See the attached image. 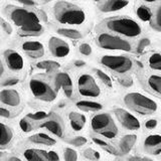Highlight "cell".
<instances>
[{"instance_id": "31", "label": "cell", "mask_w": 161, "mask_h": 161, "mask_svg": "<svg viewBox=\"0 0 161 161\" xmlns=\"http://www.w3.org/2000/svg\"><path fill=\"white\" fill-rule=\"evenodd\" d=\"M55 32L58 35H60V36L67 37L69 39H75V40L80 39L84 36V33L80 30L74 27H64V26L58 27L55 28Z\"/></svg>"}, {"instance_id": "43", "label": "cell", "mask_w": 161, "mask_h": 161, "mask_svg": "<svg viewBox=\"0 0 161 161\" xmlns=\"http://www.w3.org/2000/svg\"><path fill=\"white\" fill-rule=\"evenodd\" d=\"M123 159L125 161H156L148 155H141V154H135V155L128 154L126 156H123Z\"/></svg>"}, {"instance_id": "25", "label": "cell", "mask_w": 161, "mask_h": 161, "mask_svg": "<svg viewBox=\"0 0 161 161\" xmlns=\"http://www.w3.org/2000/svg\"><path fill=\"white\" fill-rule=\"evenodd\" d=\"M75 105L80 112H86V113H97L104 109V105L102 103L98 102V101H95L93 99L78 100L75 103Z\"/></svg>"}, {"instance_id": "17", "label": "cell", "mask_w": 161, "mask_h": 161, "mask_svg": "<svg viewBox=\"0 0 161 161\" xmlns=\"http://www.w3.org/2000/svg\"><path fill=\"white\" fill-rule=\"evenodd\" d=\"M20 50L30 59L39 60L45 54V47L42 42L35 39H25L19 45Z\"/></svg>"}, {"instance_id": "28", "label": "cell", "mask_w": 161, "mask_h": 161, "mask_svg": "<svg viewBox=\"0 0 161 161\" xmlns=\"http://www.w3.org/2000/svg\"><path fill=\"white\" fill-rule=\"evenodd\" d=\"M143 64L149 69L161 74V52L152 50L147 53L144 58Z\"/></svg>"}, {"instance_id": "14", "label": "cell", "mask_w": 161, "mask_h": 161, "mask_svg": "<svg viewBox=\"0 0 161 161\" xmlns=\"http://www.w3.org/2000/svg\"><path fill=\"white\" fill-rule=\"evenodd\" d=\"M24 161H60L59 154L54 150L37 147H26L22 150Z\"/></svg>"}, {"instance_id": "24", "label": "cell", "mask_w": 161, "mask_h": 161, "mask_svg": "<svg viewBox=\"0 0 161 161\" xmlns=\"http://www.w3.org/2000/svg\"><path fill=\"white\" fill-rule=\"evenodd\" d=\"M27 140L32 145L44 146V147H53L57 144V139L53 136L44 132H37L30 135Z\"/></svg>"}, {"instance_id": "38", "label": "cell", "mask_w": 161, "mask_h": 161, "mask_svg": "<svg viewBox=\"0 0 161 161\" xmlns=\"http://www.w3.org/2000/svg\"><path fill=\"white\" fill-rule=\"evenodd\" d=\"M48 114H49V112H45V111H36V112L27 114L26 117L29 118L31 121H33V122L38 126V124L40 122H42V121L47 117Z\"/></svg>"}, {"instance_id": "51", "label": "cell", "mask_w": 161, "mask_h": 161, "mask_svg": "<svg viewBox=\"0 0 161 161\" xmlns=\"http://www.w3.org/2000/svg\"><path fill=\"white\" fill-rule=\"evenodd\" d=\"M158 1H159V0H141V2L144 3V4H147V5H149V4H156Z\"/></svg>"}, {"instance_id": "16", "label": "cell", "mask_w": 161, "mask_h": 161, "mask_svg": "<svg viewBox=\"0 0 161 161\" xmlns=\"http://www.w3.org/2000/svg\"><path fill=\"white\" fill-rule=\"evenodd\" d=\"M140 148L144 155L152 157L161 155V134L149 132L141 141Z\"/></svg>"}, {"instance_id": "9", "label": "cell", "mask_w": 161, "mask_h": 161, "mask_svg": "<svg viewBox=\"0 0 161 161\" xmlns=\"http://www.w3.org/2000/svg\"><path fill=\"white\" fill-rule=\"evenodd\" d=\"M27 87L34 99L45 103H52L58 98V92L53 88L52 80L43 75H34L28 80Z\"/></svg>"}, {"instance_id": "45", "label": "cell", "mask_w": 161, "mask_h": 161, "mask_svg": "<svg viewBox=\"0 0 161 161\" xmlns=\"http://www.w3.org/2000/svg\"><path fill=\"white\" fill-rule=\"evenodd\" d=\"M79 53L83 55V57H90L93 53V47L88 42H82L79 45Z\"/></svg>"}, {"instance_id": "15", "label": "cell", "mask_w": 161, "mask_h": 161, "mask_svg": "<svg viewBox=\"0 0 161 161\" xmlns=\"http://www.w3.org/2000/svg\"><path fill=\"white\" fill-rule=\"evenodd\" d=\"M50 80L58 93L62 90L68 99H72L74 97V82L69 74L65 72H58L53 75Z\"/></svg>"}, {"instance_id": "4", "label": "cell", "mask_w": 161, "mask_h": 161, "mask_svg": "<svg viewBox=\"0 0 161 161\" xmlns=\"http://www.w3.org/2000/svg\"><path fill=\"white\" fill-rule=\"evenodd\" d=\"M122 102L126 109L143 117H151L159 110V105L154 99L140 92L126 93L122 98Z\"/></svg>"}, {"instance_id": "55", "label": "cell", "mask_w": 161, "mask_h": 161, "mask_svg": "<svg viewBox=\"0 0 161 161\" xmlns=\"http://www.w3.org/2000/svg\"><path fill=\"white\" fill-rule=\"evenodd\" d=\"M0 161H4V160H2V159H1V157H0Z\"/></svg>"}, {"instance_id": "29", "label": "cell", "mask_w": 161, "mask_h": 161, "mask_svg": "<svg viewBox=\"0 0 161 161\" xmlns=\"http://www.w3.org/2000/svg\"><path fill=\"white\" fill-rule=\"evenodd\" d=\"M149 25L155 31L161 32V0H159L155 7L152 8V15L149 20Z\"/></svg>"}, {"instance_id": "33", "label": "cell", "mask_w": 161, "mask_h": 161, "mask_svg": "<svg viewBox=\"0 0 161 161\" xmlns=\"http://www.w3.org/2000/svg\"><path fill=\"white\" fill-rule=\"evenodd\" d=\"M93 73H94L95 78L97 79V80H100L106 88L110 89V90L113 89V87H114L113 80L110 77V75H108L105 70H103L102 69H99V68H95V69H93Z\"/></svg>"}, {"instance_id": "8", "label": "cell", "mask_w": 161, "mask_h": 161, "mask_svg": "<svg viewBox=\"0 0 161 161\" xmlns=\"http://www.w3.org/2000/svg\"><path fill=\"white\" fill-rule=\"evenodd\" d=\"M136 79L145 92L161 100V74L151 70L143 64H138L135 69Z\"/></svg>"}, {"instance_id": "42", "label": "cell", "mask_w": 161, "mask_h": 161, "mask_svg": "<svg viewBox=\"0 0 161 161\" xmlns=\"http://www.w3.org/2000/svg\"><path fill=\"white\" fill-rule=\"evenodd\" d=\"M118 84L122 88L129 89L134 86V80L131 75H121V77H117Z\"/></svg>"}, {"instance_id": "21", "label": "cell", "mask_w": 161, "mask_h": 161, "mask_svg": "<svg viewBox=\"0 0 161 161\" xmlns=\"http://www.w3.org/2000/svg\"><path fill=\"white\" fill-rule=\"evenodd\" d=\"M129 3L130 0H104L97 5V7L102 13H112L126 8Z\"/></svg>"}, {"instance_id": "13", "label": "cell", "mask_w": 161, "mask_h": 161, "mask_svg": "<svg viewBox=\"0 0 161 161\" xmlns=\"http://www.w3.org/2000/svg\"><path fill=\"white\" fill-rule=\"evenodd\" d=\"M2 58L7 70L13 74H21L25 69V59L22 53L14 48H6L2 53Z\"/></svg>"}, {"instance_id": "1", "label": "cell", "mask_w": 161, "mask_h": 161, "mask_svg": "<svg viewBox=\"0 0 161 161\" xmlns=\"http://www.w3.org/2000/svg\"><path fill=\"white\" fill-rule=\"evenodd\" d=\"M97 30L111 32L131 40L141 37L143 33V27L138 20L126 15L110 16L103 19L98 24Z\"/></svg>"}, {"instance_id": "35", "label": "cell", "mask_w": 161, "mask_h": 161, "mask_svg": "<svg viewBox=\"0 0 161 161\" xmlns=\"http://www.w3.org/2000/svg\"><path fill=\"white\" fill-rule=\"evenodd\" d=\"M19 128L23 133H30L37 129V125L25 116L19 121Z\"/></svg>"}, {"instance_id": "6", "label": "cell", "mask_w": 161, "mask_h": 161, "mask_svg": "<svg viewBox=\"0 0 161 161\" xmlns=\"http://www.w3.org/2000/svg\"><path fill=\"white\" fill-rule=\"evenodd\" d=\"M90 128L96 134L108 140H114L119 136L120 130L114 116L109 112L95 113L90 119Z\"/></svg>"}, {"instance_id": "5", "label": "cell", "mask_w": 161, "mask_h": 161, "mask_svg": "<svg viewBox=\"0 0 161 161\" xmlns=\"http://www.w3.org/2000/svg\"><path fill=\"white\" fill-rule=\"evenodd\" d=\"M100 65L117 77L131 75L135 72L138 63L128 54H103L99 58Z\"/></svg>"}, {"instance_id": "53", "label": "cell", "mask_w": 161, "mask_h": 161, "mask_svg": "<svg viewBox=\"0 0 161 161\" xmlns=\"http://www.w3.org/2000/svg\"><path fill=\"white\" fill-rule=\"evenodd\" d=\"M92 1H94V2H96L97 4H99V3L102 2V1H104V0H92Z\"/></svg>"}, {"instance_id": "11", "label": "cell", "mask_w": 161, "mask_h": 161, "mask_svg": "<svg viewBox=\"0 0 161 161\" xmlns=\"http://www.w3.org/2000/svg\"><path fill=\"white\" fill-rule=\"evenodd\" d=\"M112 113L121 127L126 131L137 132V131L142 129V123L140 122L138 117L128 109L122 107H114Z\"/></svg>"}, {"instance_id": "41", "label": "cell", "mask_w": 161, "mask_h": 161, "mask_svg": "<svg viewBox=\"0 0 161 161\" xmlns=\"http://www.w3.org/2000/svg\"><path fill=\"white\" fill-rule=\"evenodd\" d=\"M64 161H79V154L77 150L72 147H64L63 152Z\"/></svg>"}, {"instance_id": "23", "label": "cell", "mask_w": 161, "mask_h": 161, "mask_svg": "<svg viewBox=\"0 0 161 161\" xmlns=\"http://www.w3.org/2000/svg\"><path fill=\"white\" fill-rule=\"evenodd\" d=\"M45 31V27L42 22L34 23L28 26L17 28L16 33L19 37L21 38H32V37H38L42 35Z\"/></svg>"}, {"instance_id": "39", "label": "cell", "mask_w": 161, "mask_h": 161, "mask_svg": "<svg viewBox=\"0 0 161 161\" xmlns=\"http://www.w3.org/2000/svg\"><path fill=\"white\" fill-rule=\"evenodd\" d=\"M67 142L74 146V147H84L85 145H87L88 143V139L85 137V136H80V135H78V136H74V137H70V138H68L67 139Z\"/></svg>"}, {"instance_id": "18", "label": "cell", "mask_w": 161, "mask_h": 161, "mask_svg": "<svg viewBox=\"0 0 161 161\" xmlns=\"http://www.w3.org/2000/svg\"><path fill=\"white\" fill-rule=\"evenodd\" d=\"M47 47L50 54L55 58H64L70 53L69 44L59 36L53 35L48 38Z\"/></svg>"}, {"instance_id": "19", "label": "cell", "mask_w": 161, "mask_h": 161, "mask_svg": "<svg viewBox=\"0 0 161 161\" xmlns=\"http://www.w3.org/2000/svg\"><path fill=\"white\" fill-rule=\"evenodd\" d=\"M0 104L10 109H17L22 105V96L12 87L0 90Z\"/></svg>"}, {"instance_id": "44", "label": "cell", "mask_w": 161, "mask_h": 161, "mask_svg": "<svg viewBox=\"0 0 161 161\" xmlns=\"http://www.w3.org/2000/svg\"><path fill=\"white\" fill-rule=\"evenodd\" d=\"M19 78L16 75H7L1 83H0V87L3 88H9V87H13V86L17 85L19 83Z\"/></svg>"}, {"instance_id": "48", "label": "cell", "mask_w": 161, "mask_h": 161, "mask_svg": "<svg viewBox=\"0 0 161 161\" xmlns=\"http://www.w3.org/2000/svg\"><path fill=\"white\" fill-rule=\"evenodd\" d=\"M7 77V69L5 67L2 55H0V83Z\"/></svg>"}, {"instance_id": "32", "label": "cell", "mask_w": 161, "mask_h": 161, "mask_svg": "<svg viewBox=\"0 0 161 161\" xmlns=\"http://www.w3.org/2000/svg\"><path fill=\"white\" fill-rule=\"evenodd\" d=\"M135 13H136V16H137L138 19L141 20V21L149 22L151 15H152V8H151L149 5L141 2L136 5Z\"/></svg>"}, {"instance_id": "52", "label": "cell", "mask_w": 161, "mask_h": 161, "mask_svg": "<svg viewBox=\"0 0 161 161\" xmlns=\"http://www.w3.org/2000/svg\"><path fill=\"white\" fill-rule=\"evenodd\" d=\"M52 1H53V0H42V2L43 4H47V3H50Z\"/></svg>"}, {"instance_id": "10", "label": "cell", "mask_w": 161, "mask_h": 161, "mask_svg": "<svg viewBox=\"0 0 161 161\" xmlns=\"http://www.w3.org/2000/svg\"><path fill=\"white\" fill-rule=\"evenodd\" d=\"M77 91L80 97L86 99H97L102 95V90L97 79L89 73H82L78 75Z\"/></svg>"}, {"instance_id": "20", "label": "cell", "mask_w": 161, "mask_h": 161, "mask_svg": "<svg viewBox=\"0 0 161 161\" xmlns=\"http://www.w3.org/2000/svg\"><path fill=\"white\" fill-rule=\"evenodd\" d=\"M138 141V135L135 132H130L128 134H125L121 136L117 142V148L119 150V153L121 157L130 154L131 151L135 147L136 143Z\"/></svg>"}, {"instance_id": "27", "label": "cell", "mask_w": 161, "mask_h": 161, "mask_svg": "<svg viewBox=\"0 0 161 161\" xmlns=\"http://www.w3.org/2000/svg\"><path fill=\"white\" fill-rule=\"evenodd\" d=\"M68 119L70 128L75 132H80L84 130L86 124H87L86 115L82 112H78V111H70L68 115Z\"/></svg>"}, {"instance_id": "47", "label": "cell", "mask_w": 161, "mask_h": 161, "mask_svg": "<svg viewBox=\"0 0 161 161\" xmlns=\"http://www.w3.org/2000/svg\"><path fill=\"white\" fill-rule=\"evenodd\" d=\"M15 2H17L19 5H22V6H26V7H35L38 5L37 0H14Z\"/></svg>"}, {"instance_id": "34", "label": "cell", "mask_w": 161, "mask_h": 161, "mask_svg": "<svg viewBox=\"0 0 161 161\" xmlns=\"http://www.w3.org/2000/svg\"><path fill=\"white\" fill-rule=\"evenodd\" d=\"M13 31L12 25L7 20L0 17V44H1Z\"/></svg>"}, {"instance_id": "22", "label": "cell", "mask_w": 161, "mask_h": 161, "mask_svg": "<svg viewBox=\"0 0 161 161\" xmlns=\"http://www.w3.org/2000/svg\"><path fill=\"white\" fill-rule=\"evenodd\" d=\"M15 140L14 130L0 121V150L10 148Z\"/></svg>"}, {"instance_id": "54", "label": "cell", "mask_w": 161, "mask_h": 161, "mask_svg": "<svg viewBox=\"0 0 161 161\" xmlns=\"http://www.w3.org/2000/svg\"><path fill=\"white\" fill-rule=\"evenodd\" d=\"M117 161H125V160H124V159L122 158V159H119V160H117Z\"/></svg>"}, {"instance_id": "26", "label": "cell", "mask_w": 161, "mask_h": 161, "mask_svg": "<svg viewBox=\"0 0 161 161\" xmlns=\"http://www.w3.org/2000/svg\"><path fill=\"white\" fill-rule=\"evenodd\" d=\"M91 139H92V141L96 145L99 146L101 149H103L107 153H109L111 155H114V156H120L117 145H115L114 143L111 142L112 140H108V139L103 138V137H101V136H98L93 133L91 134Z\"/></svg>"}, {"instance_id": "50", "label": "cell", "mask_w": 161, "mask_h": 161, "mask_svg": "<svg viewBox=\"0 0 161 161\" xmlns=\"http://www.w3.org/2000/svg\"><path fill=\"white\" fill-rule=\"evenodd\" d=\"M7 161H24V160L21 159L20 157H18V156H16V155H10L7 158Z\"/></svg>"}, {"instance_id": "12", "label": "cell", "mask_w": 161, "mask_h": 161, "mask_svg": "<svg viewBox=\"0 0 161 161\" xmlns=\"http://www.w3.org/2000/svg\"><path fill=\"white\" fill-rule=\"evenodd\" d=\"M37 128L47 130L49 134L59 139H63L65 135L64 121L58 114L54 112H49L47 117L38 124Z\"/></svg>"}, {"instance_id": "37", "label": "cell", "mask_w": 161, "mask_h": 161, "mask_svg": "<svg viewBox=\"0 0 161 161\" xmlns=\"http://www.w3.org/2000/svg\"><path fill=\"white\" fill-rule=\"evenodd\" d=\"M151 44V40L149 37H139V40L135 43L134 53H142L145 52L146 48H148Z\"/></svg>"}, {"instance_id": "46", "label": "cell", "mask_w": 161, "mask_h": 161, "mask_svg": "<svg viewBox=\"0 0 161 161\" xmlns=\"http://www.w3.org/2000/svg\"><path fill=\"white\" fill-rule=\"evenodd\" d=\"M16 114L14 113L13 109H10L8 107H5L3 105H0V117L5 118V119H10L13 118Z\"/></svg>"}, {"instance_id": "3", "label": "cell", "mask_w": 161, "mask_h": 161, "mask_svg": "<svg viewBox=\"0 0 161 161\" xmlns=\"http://www.w3.org/2000/svg\"><path fill=\"white\" fill-rule=\"evenodd\" d=\"M2 11L7 21L16 27V29L34 23L42 22L39 12L32 7H26L16 4H7L3 7Z\"/></svg>"}, {"instance_id": "7", "label": "cell", "mask_w": 161, "mask_h": 161, "mask_svg": "<svg viewBox=\"0 0 161 161\" xmlns=\"http://www.w3.org/2000/svg\"><path fill=\"white\" fill-rule=\"evenodd\" d=\"M95 42L100 48L110 52L134 53L135 49V43L131 39L101 30H97Z\"/></svg>"}, {"instance_id": "30", "label": "cell", "mask_w": 161, "mask_h": 161, "mask_svg": "<svg viewBox=\"0 0 161 161\" xmlns=\"http://www.w3.org/2000/svg\"><path fill=\"white\" fill-rule=\"evenodd\" d=\"M34 65L37 69L44 70L48 75L49 73L57 72L60 67V64L54 59H39Z\"/></svg>"}, {"instance_id": "36", "label": "cell", "mask_w": 161, "mask_h": 161, "mask_svg": "<svg viewBox=\"0 0 161 161\" xmlns=\"http://www.w3.org/2000/svg\"><path fill=\"white\" fill-rule=\"evenodd\" d=\"M83 156L89 161H100L101 153L92 147H87L83 150Z\"/></svg>"}, {"instance_id": "2", "label": "cell", "mask_w": 161, "mask_h": 161, "mask_svg": "<svg viewBox=\"0 0 161 161\" xmlns=\"http://www.w3.org/2000/svg\"><path fill=\"white\" fill-rule=\"evenodd\" d=\"M53 14L55 21L69 26H80L88 19V14L84 8L65 0L55 2L53 7Z\"/></svg>"}, {"instance_id": "40", "label": "cell", "mask_w": 161, "mask_h": 161, "mask_svg": "<svg viewBox=\"0 0 161 161\" xmlns=\"http://www.w3.org/2000/svg\"><path fill=\"white\" fill-rule=\"evenodd\" d=\"M159 126V120L157 118H148L142 123V128L146 132H153Z\"/></svg>"}, {"instance_id": "49", "label": "cell", "mask_w": 161, "mask_h": 161, "mask_svg": "<svg viewBox=\"0 0 161 161\" xmlns=\"http://www.w3.org/2000/svg\"><path fill=\"white\" fill-rule=\"evenodd\" d=\"M74 65L75 68H84L86 65V63L84 62L83 59H77L74 62Z\"/></svg>"}]
</instances>
